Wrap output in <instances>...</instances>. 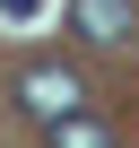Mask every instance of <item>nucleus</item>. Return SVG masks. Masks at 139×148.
Instances as JSON below:
<instances>
[{"instance_id": "obj_1", "label": "nucleus", "mask_w": 139, "mask_h": 148, "mask_svg": "<svg viewBox=\"0 0 139 148\" xmlns=\"http://www.w3.org/2000/svg\"><path fill=\"white\" fill-rule=\"evenodd\" d=\"M18 105H26L35 122H70V113H78L87 96H78V79H70V70H52V61H35L26 79H18Z\"/></svg>"}, {"instance_id": "obj_3", "label": "nucleus", "mask_w": 139, "mask_h": 148, "mask_svg": "<svg viewBox=\"0 0 139 148\" xmlns=\"http://www.w3.org/2000/svg\"><path fill=\"white\" fill-rule=\"evenodd\" d=\"M52 148H113V131L87 122V113H70V122H52Z\"/></svg>"}, {"instance_id": "obj_2", "label": "nucleus", "mask_w": 139, "mask_h": 148, "mask_svg": "<svg viewBox=\"0 0 139 148\" xmlns=\"http://www.w3.org/2000/svg\"><path fill=\"white\" fill-rule=\"evenodd\" d=\"M87 44H130V0H70Z\"/></svg>"}]
</instances>
